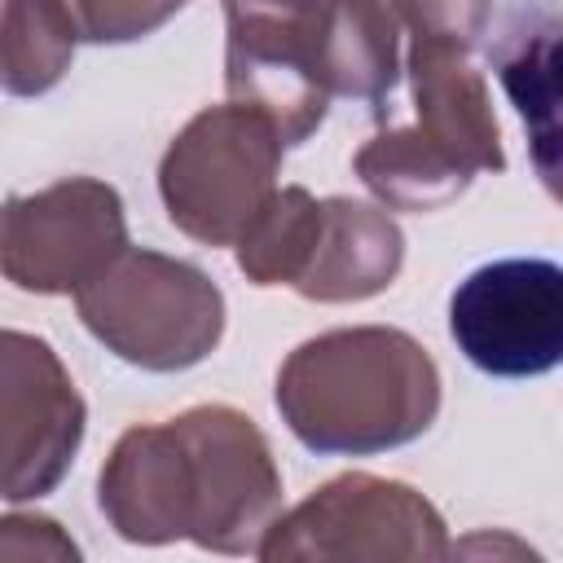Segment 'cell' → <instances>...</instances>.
Returning <instances> with one entry per match:
<instances>
[{"label": "cell", "instance_id": "6da1fadb", "mask_svg": "<svg viewBox=\"0 0 563 563\" xmlns=\"http://www.w3.org/2000/svg\"><path fill=\"white\" fill-rule=\"evenodd\" d=\"M97 506L132 545L194 541L216 554H255L282 515V471L255 418L233 405H194L114 440Z\"/></svg>", "mask_w": 563, "mask_h": 563}, {"label": "cell", "instance_id": "7a4b0ae2", "mask_svg": "<svg viewBox=\"0 0 563 563\" xmlns=\"http://www.w3.org/2000/svg\"><path fill=\"white\" fill-rule=\"evenodd\" d=\"M277 413L312 453H387L431 431L440 413V369L405 330H325L282 361Z\"/></svg>", "mask_w": 563, "mask_h": 563}, {"label": "cell", "instance_id": "3957f363", "mask_svg": "<svg viewBox=\"0 0 563 563\" xmlns=\"http://www.w3.org/2000/svg\"><path fill=\"white\" fill-rule=\"evenodd\" d=\"M75 308L106 352L150 374L189 369L224 339L220 286L198 264L145 246H123L75 290Z\"/></svg>", "mask_w": 563, "mask_h": 563}, {"label": "cell", "instance_id": "277c9868", "mask_svg": "<svg viewBox=\"0 0 563 563\" xmlns=\"http://www.w3.org/2000/svg\"><path fill=\"white\" fill-rule=\"evenodd\" d=\"M286 141L251 106L198 110L158 163L167 220L202 246H233L277 189Z\"/></svg>", "mask_w": 563, "mask_h": 563}, {"label": "cell", "instance_id": "5b68a950", "mask_svg": "<svg viewBox=\"0 0 563 563\" xmlns=\"http://www.w3.org/2000/svg\"><path fill=\"white\" fill-rule=\"evenodd\" d=\"M264 563L282 559H444L453 554L440 510L400 479L347 471L277 515L260 537Z\"/></svg>", "mask_w": 563, "mask_h": 563}, {"label": "cell", "instance_id": "8992f818", "mask_svg": "<svg viewBox=\"0 0 563 563\" xmlns=\"http://www.w3.org/2000/svg\"><path fill=\"white\" fill-rule=\"evenodd\" d=\"M123 246V198L97 176H66L0 202V277L18 290L75 295Z\"/></svg>", "mask_w": 563, "mask_h": 563}, {"label": "cell", "instance_id": "52a82bcc", "mask_svg": "<svg viewBox=\"0 0 563 563\" xmlns=\"http://www.w3.org/2000/svg\"><path fill=\"white\" fill-rule=\"evenodd\" d=\"M449 334L479 374H550L563 361V268L541 255L471 268L449 299Z\"/></svg>", "mask_w": 563, "mask_h": 563}, {"label": "cell", "instance_id": "ba28073f", "mask_svg": "<svg viewBox=\"0 0 563 563\" xmlns=\"http://www.w3.org/2000/svg\"><path fill=\"white\" fill-rule=\"evenodd\" d=\"M84 396L48 339L0 330V501L53 493L84 444Z\"/></svg>", "mask_w": 563, "mask_h": 563}, {"label": "cell", "instance_id": "9c48e42d", "mask_svg": "<svg viewBox=\"0 0 563 563\" xmlns=\"http://www.w3.org/2000/svg\"><path fill=\"white\" fill-rule=\"evenodd\" d=\"M405 70L418 110V123L409 128L471 180L479 172H506L501 128L493 114L488 84L471 62V48L449 40H413Z\"/></svg>", "mask_w": 563, "mask_h": 563}, {"label": "cell", "instance_id": "30bf717a", "mask_svg": "<svg viewBox=\"0 0 563 563\" xmlns=\"http://www.w3.org/2000/svg\"><path fill=\"white\" fill-rule=\"evenodd\" d=\"M405 264L400 224L356 198H321V224L312 255L290 290L312 303H361L383 295Z\"/></svg>", "mask_w": 563, "mask_h": 563}, {"label": "cell", "instance_id": "8fae6325", "mask_svg": "<svg viewBox=\"0 0 563 563\" xmlns=\"http://www.w3.org/2000/svg\"><path fill=\"white\" fill-rule=\"evenodd\" d=\"M308 70L325 97L383 101L400 75L387 0H317L308 22Z\"/></svg>", "mask_w": 563, "mask_h": 563}, {"label": "cell", "instance_id": "7c38bea8", "mask_svg": "<svg viewBox=\"0 0 563 563\" xmlns=\"http://www.w3.org/2000/svg\"><path fill=\"white\" fill-rule=\"evenodd\" d=\"M493 70L510 92L515 110L532 128L537 172L554 194V66H559V9L554 0H515L493 44Z\"/></svg>", "mask_w": 563, "mask_h": 563}, {"label": "cell", "instance_id": "4fadbf2b", "mask_svg": "<svg viewBox=\"0 0 563 563\" xmlns=\"http://www.w3.org/2000/svg\"><path fill=\"white\" fill-rule=\"evenodd\" d=\"M352 172L387 211H435L471 185V176L431 150L413 128H387L369 136L356 150Z\"/></svg>", "mask_w": 563, "mask_h": 563}, {"label": "cell", "instance_id": "5bb4252c", "mask_svg": "<svg viewBox=\"0 0 563 563\" xmlns=\"http://www.w3.org/2000/svg\"><path fill=\"white\" fill-rule=\"evenodd\" d=\"M321 224V198H312L303 185H277L273 198L260 207V216L246 224L238 246V268L255 286H295L303 273L312 242Z\"/></svg>", "mask_w": 563, "mask_h": 563}, {"label": "cell", "instance_id": "9a60e30c", "mask_svg": "<svg viewBox=\"0 0 563 563\" xmlns=\"http://www.w3.org/2000/svg\"><path fill=\"white\" fill-rule=\"evenodd\" d=\"M75 35L53 0H0V88L40 97L70 70Z\"/></svg>", "mask_w": 563, "mask_h": 563}, {"label": "cell", "instance_id": "2e32d148", "mask_svg": "<svg viewBox=\"0 0 563 563\" xmlns=\"http://www.w3.org/2000/svg\"><path fill=\"white\" fill-rule=\"evenodd\" d=\"M75 44H132L154 35L185 0H53Z\"/></svg>", "mask_w": 563, "mask_h": 563}, {"label": "cell", "instance_id": "e0dca14e", "mask_svg": "<svg viewBox=\"0 0 563 563\" xmlns=\"http://www.w3.org/2000/svg\"><path fill=\"white\" fill-rule=\"evenodd\" d=\"M387 9L413 40H449L462 48H475L493 22V0H387Z\"/></svg>", "mask_w": 563, "mask_h": 563}, {"label": "cell", "instance_id": "ac0fdd59", "mask_svg": "<svg viewBox=\"0 0 563 563\" xmlns=\"http://www.w3.org/2000/svg\"><path fill=\"white\" fill-rule=\"evenodd\" d=\"M0 559H79V545L44 515H0Z\"/></svg>", "mask_w": 563, "mask_h": 563}, {"label": "cell", "instance_id": "d6986e66", "mask_svg": "<svg viewBox=\"0 0 563 563\" xmlns=\"http://www.w3.org/2000/svg\"><path fill=\"white\" fill-rule=\"evenodd\" d=\"M185 4H189V0H185Z\"/></svg>", "mask_w": 563, "mask_h": 563}]
</instances>
